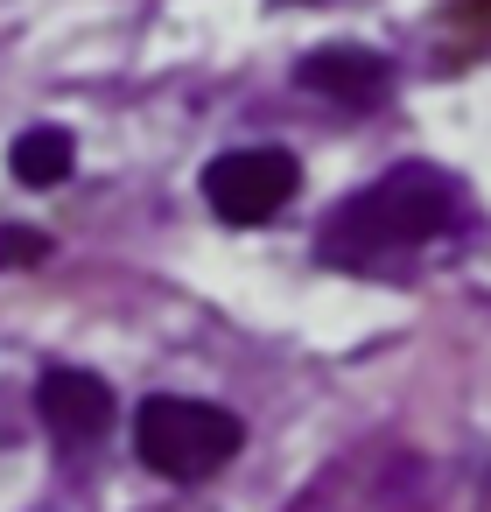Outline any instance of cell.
Instances as JSON below:
<instances>
[{
	"label": "cell",
	"instance_id": "cell-1",
	"mask_svg": "<svg viewBox=\"0 0 491 512\" xmlns=\"http://www.w3.org/2000/svg\"><path fill=\"white\" fill-rule=\"evenodd\" d=\"M456 225V190L428 162H400L379 183H365L351 204L330 211L323 225V260L330 267H386Z\"/></svg>",
	"mask_w": 491,
	"mask_h": 512
},
{
	"label": "cell",
	"instance_id": "cell-2",
	"mask_svg": "<svg viewBox=\"0 0 491 512\" xmlns=\"http://www.w3.org/2000/svg\"><path fill=\"white\" fill-rule=\"evenodd\" d=\"M246 428L232 407L218 400H190V393H155L141 400L134 414V449L155 477H176V484H204L211 470H225L239 456Z\"/></svg>",
	"mask_w": 491,
	"mask_h": 512
},
{
	"label": "cell",
	"instance_id": "cell-3",
	"mask_svg": "<svg viewBox=\"0 0 491 512\" xmlns=\"http://www.w3.org/2000/svg\"><path fill=\"white\" fill-rule=\"evenodd\" d=\"M295 183H302V169L288 148H232L204 169V204L225 225H267L295 197Z\"/></svg>",
	"mask_w": 491,
	"mask_h": 512
},
{
	"label": "cell",
	"instance_id": "cell-4",
	"mask_svg": "<svg viewBox=\"0 0 491 512\" xmlns=\"http://www.w3.org/2000/svg\"><path fill=\"white\" fill-rule=\"evenodd\" d=\"M36 407H43V421H50L57 442H99V435L113 428V407H120V400H113V386H106L99 372L57 365V372H43Z\"/></svg>",
	"mask_w": 491,
	"mask_h": 512
},
{
	"label": "cell",
	"instance_id": "cell-5",
	"mask_svg": "<svg viewBox=\"0 0 491 512\" xmlns=\"http://www.w3.org/2000/svg\"><path fill=\"white\" fill-rule=\"evenodd\" d=\"M302 85L309 92H323V99H337V106H379L386 99V64L372 57V50H351V43H330V50H316V57H302Z\"/></svg>",
	"mask_w": 491,
	"mask_h": 512
},
{
	"label": "cell",
	"instance_id": "cell-6",
	"mask_svg": "<svg viewBox=\"0 0 491 512\" xmlns=\"http://www.w3.org/2000/svg\"><path fill=\"white\" fill-rule=\"evenodd\" d=\"M8 162H15V183H29V190H50V183H64V176H71V162H78V141H71L64 127H29V134H15Z\"/></svg>",
	"mask_w": 491,
	"mask_h": 512
},
{
	"label": "cell",
	"instance_id": "cell-7",
	"mask_svg": "<svg viewBox=\"0 0 491 512\" xmlns=\"http://www.w3.org/2000/svg\"><path fill=\"white\" fill-rule=\"evenodd\" d=\"M50 260V239L29 232V225H0V267H43Z\"/></svg>",
	"mask_w": 491,
	"mask_h": 512
}]
</instances>
